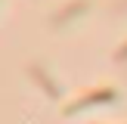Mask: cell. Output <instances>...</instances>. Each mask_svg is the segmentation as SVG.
Returning <instances> with one entry per match:
<instances>
[{
    "instance_id": "obj_1",
    "label": "cell",
    "mask_w": 127,
    "mask_h": 124,
    "mask_svg": "<svg viewBox=\"0 0 127 124\" xmlns=\"http://www.w3.org/2000/svg\"><path fill=\"white\" fill-rule=\"evenodd\" d=\"M115 99H118L115 87H96V90H84L78 99H71L62 112H65V115H74V112H84V109H90V105H105V102H115Z\"/></svg>"
},
{
    "instance_id": "obj_2",
    "label": "cell",
    "mask_w": 127,
    "mask_h": 124,
    "mask_svg": "<svg viewBox=\"0 0 127 124\" xmlns=\"http://www.w3.org/2000/svg\"><path fill=\"white\" fill-rule=\"evenodd\" d=\"M90 0H71V3H65L59 12H53V19H50V25L53 28H62V25H68V22H74L78 16H84L87 9H90Z\"/></svg>"
},
{
    "instance_id": "obj_3",
    "label": "cell",
    "mask_w": 127,
    "mask_h": 124,
    "mask_svg": "<svg viewBox=\"0 0 127 124\" xmlns=\"http://www.w3.org/2000/svg\"><path fill=\"white\" fill-rule=\"evenodd\" d=\"M28 74H31V81H34V84L40 87V90L47 93L50 99H59V96H62L59 84H56V81L50 78V71H47V68H43V65H37V62H34V65H28Z\"/></svg>"
},
{
    "instance_id": "obj_4",
    "label": "cell",
    "mask_w": 127,
    "mask_h": 124,
    "mask_svg": "<svg viewBox=\"0 0 127 124\" xmlns=\"http://www.w3.org/2000/svg\"><path fill=\"white\" fill-rule=\"evenodd\" d=\"M115 62H127V40H124L121 47L115 50Z\"/></svg>"
}]
</instances>
